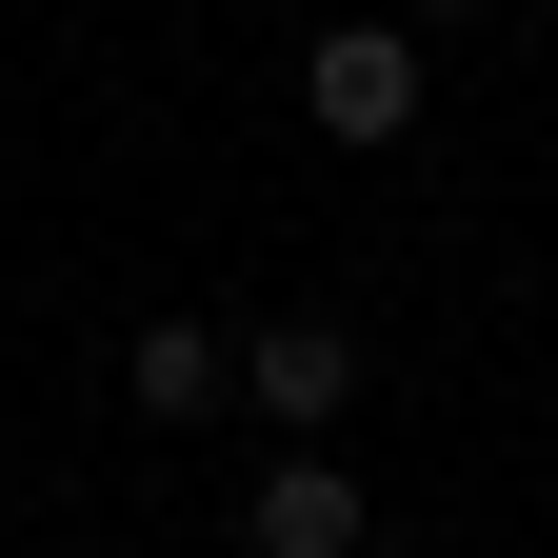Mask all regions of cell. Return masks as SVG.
<instances>
[{
  "label": "cell",
  "instance_id": "cell-4",
  "mask_svg": "<svg viewBox=\"0 0 558 558\" xmlns=\"http://www.w3.org/2000/svg\"><path fill=\"white\" fill-rule=\"evenodd\" d=\"M220 379H240V360H220L199 319H140V360H120V399H140V418H220Z\"/></svg>",
  "mask_w": 558,
  "mask_h": 558
},
{
  "label": "cell",
  "instance_id": "cell-1",
  "mask_svg": "<svg viewBox=\"0 0 558 558\" xmlns=\"http://www.w3.org/2000/svg\"><path fill=\"white\" fill-rule=\"evenodd\" d=\"M240 538H259V558H360V538H379V519H360V459H339V439H279L259 499H240Z\"/></svg>",
  "mask_w": 558,
  "mask_h": 558
},
{
  "label": "cell",
  "instance_id": "cell-3",
  "mask_svg": "<svg viewBox=\"0 0 558 558\" xmlns=\"http://www.w3.org/2000/svg\"><path fill=\"white\" fill-rule=\"evenodd\" d=\"M240 399H259V418H300V439H339L360 339H339V319H259V339H240Z\"/></svg>",
  "mask_w": 558,
  "mask_h": 558
},
{
  "label": "cell",
  "instance_id": "cell-2",
  "mask_svg": "<svg viewBox=\"0 0 558 558\" xmlns=\"http://www.w3.org/2000/svg\"><path fill=\"white\" fill-rule=\"evenodd\" d=\"M300 100H319V140L379 160V140H418V40H399V21H339V40L300 60Z\"/></svg>",
  "mask_w": 558,
  "mask_h": 558
},
{
  "label": "cell",
  "instance_id": "cell-5",
  "mask_svg": "<svg viewBox=\"0 0 558 558\" xmlns=\"http://www.w3.org/2000/svg\"><path fill=\"white\" fill-rule=\"evenodd\" d=\"M418 21H478V0H418Z\"/></svg>",
  "mask_w": 558,
  "mask_h": 558
}]
</instances>
